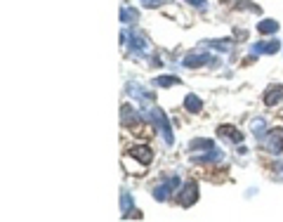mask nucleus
Wrapping results in <instances>:
<instances>
[{"label": "nucleus", "mask_w": 283, "mask_h": 222, "mask_svg": "<svg viewBox=\"0 0 283 222\" xmlns=\"http://www.w3.org/2000/svg\"><path fill=\"white\" fill-rule=\"evenodd\" d=\"M121 43L128 45L132 52H137V55H149L147 36L142 31H137V29H125V31H121Z\"/></svg>", "instance_id": "1"}, {"label": "nucleus", "mask_w": 283, "mask_h": 222, "mask_svg": "<svg viewBox=\"0 0 283 222\" xmlns=\"http://www.w3.org/2000/svg\"><path fill=\"white\" fill-rule=\"evenodd\" d=\"M142 116L147 118V121H151V123L156 125V128L163 132V140H166V144L170 147L173 144V130H170V123H168V118H166V114L158 109V106H151L149 111H144Z\"/></svg>", "instance_id": "2"}, {"label": "nucleus", "mask_w": 283, "mask_h": 222, "mask_svg": "<svg viewBox=\"0 0 283 222\" xmlns=\"http://www.w3.org/2000/svg\"><path fill=\"white\" fill-rule=\"evenodd\" d=\"M262 147L269 151V154L278 156L283 154V128H274V130H267L265 135L260 137Z\"/></svg>", "instance_id": "3"}, {"label": "nucleus", "mask_w": 283, "mask_h": 222, "mask_svg": "<svg viewBox=\"0 0 283 222\" xmlns=\"http://www.w3.org/2000/svg\"><path fill=\"white\" fill-rule=\"evenodd\" d=\"M205 64H210V66H220V59H215L213 55H208L205 50H194V52H189V55L184 57V66L186 69L205 66Z\"/></svg>", "instance_id": "4"}, {"label": "nucleus", "mask_w": 283, "mask_h": 222, "mask_svg": "<svg viewBox=\"0 0 283 222\" xmlns=\"http://www.w3.org/2000/svg\"><path fill=\"white\" fill-rule=\"evenodd\" d=\"M177 198H179V206H182V208H191V206L198 201V185L196 182H186V185L179 189Z\"/></svg>", "instance_id": "5"}, {"label": "nucleus", "mask_w": 283, "mask_h": 222, "mask_svg": "<svg viewBox=\"0 0 283 222\" xmlns=\"http://www.w3.org/2000/svg\"><path fill=\"white\" fill-rule=\"evenodd\" d=\"M278 50H281V40H276V38H271V40H260V43H255L250 48V55H276Z\"/></svg>", "instance_id": "6"}, {"label": "nucleus", "mask_w": 283, "mask_h": 222, "mask_svg": "<svg viewBox=\"0 0 283 222\" xmlns=\"http://www.w3.org/2000/svg\"><path fill=\"white\" fill-rule=\"evenodd\" d=\"M177 187H179V177H170V180H166L163 185L156 187V189H154V198H156V201H166V198L170 196V194H173V191L177 189Z\"/></svg>", "instance_id": "7"}, {"label": "nucleus", "mask_w": 283, "mask_h": 222, "mask_svg": "<svg viewBox=\"0 0 283 222\" xmlns=\"http://www.w3.org/2000/svg\"><path fill=\"white\" fill-rule=\"evenodd\" d=\"M128 159H135V161H139L142 166H149L151 161H154V151L149 147H132V149H128Z\"/></svg>", "instance_id": "8"}, {"label": "nucleus", "mask_w": 283, "mask_h": 222, "mask_svg": "<svg viewBox=\"0 0 283 222\" xmlns=\"http://www.w3.org/2000/svg\"><path fill=\"white\" fill-rule=\"evenodd\" d=\"M210 149H215V142H213V140H205V137H201V140H191L189 142L191 154H196L198 151V156H201V154H208ZM198 156H194V159H198Z\"/></svg>", "instance_id": "9"}, {"label": "nucleus", "mask_w": 283, "mask_h": 222, "mask_svg": "<svg viewBox=\"0 0 283 222\" xmlns=\"http://www.w3.org/2000/svg\"><path fill=\"white\" fill-rule=\"evenodd\" d=\"M217 135H220V137H227L229 142H234V144L243 142V135H241V130H236L234 125H220V128H217Z\"/></svg>", "instance_id": "10"}, {"label": "nucleus", "mask_w": 283, "mask_h": 222, "mask_svg": "<svg viewBox=\"0 0 283 222\" xmlns=\"http://www.w3.org/2000/svg\"><path fill=\"white\" fill-rule=\"evenodd\" d=\"M118 17H121V21L123 24H137V19H139V12H137L135 7H130V5H123L121 7V12H118Z\"/></svg>", "instance_id": "11"}, {"label": "nucleus", "mask_w": 283, "mask_h": 222, "mask_svg": "<svg viewBox=\"0 0 283 222\" xmlns=\"http://www.w3.org/2000/svg\"><path fill=\"white\" fill-rule=\"evenodd\" d=\"M281 99H283V85H271L269 90H267V95H265V104L274 106V104H278Z\"/></svg>", "instance_id": "12"}, {"label": "nucleus", "mask_w": 283, "mask_h": 222, "mask_svg": "<svg viewBox=\"0 0 283 222\" xmlns=\"http://www.w3.org/2000/svg\"><path fill=\"white\" fill-rule=\"evenodd\" d=\"M194 161H201V163H222V161H224V151L215 147V149H210L208 154H201Z\"/></svg>", "instance_id": "13"}, {"label": "nucleus", "mask_w": 283, "mask_h": 222, "mask_svg": "<svg viewBox=\"0 0 283 222\" xmlns=\"http://www.w3.org/2000/svg\"><path fill=\"white\" fill-rule=\"evenodd\" d=\"M137 121H139V114H137L132 106L125 104L123 109H121V123H123V125H135Z\"/></svg>", "instance_id": "14"}, {"label": "nucleus", "mask_w": 283, "mask_h": 222, "mask_svg": "<svg viewBox=\"0 0 283 222\" xmlns=\"http://www.w3.org/2000/svg\"><path fill=\"white\" fill-rule=\"evenodd\" d=\"M128 93L132 95V97H137V99H147V102H154V93H149V90H144V87L135 85V83H130V85H128Z\"/></svg>", "instance_id": "15"}, {"label": "nucleus", "mask_w": 283, "mask_h": 222, "mask_svg": "<svg viewBox=\"0 0 283 222\" xmlns=\"http://www.w3.org/2000/svg\"><path fill=\"white\" fill-rule=\"evenodd\" d=\"M184 109L189 111V114H198V111L203 109V102H201V97H198V95H186Z\"/></svg>", "instance_id": "16"}, {"label": "nucleus", "mask_w": 283, "mask_h": 222, "mask_svg": "<svg viewBox=\"0 0 283 222\" xmlns=\"http://www.w3.org/2000/svg\"><path fill=\"white\" fill-rule=\"evenodd\" d=\"M208 48H213V50H220V52H229L231 50V38H220V40H208Z\"/></svg>", "instance_id": "17"}, {"label": "nucleus", "mask_w": 283, "mask_h": 222, "mask_svg": "<svg viewBox=\"0 0 283 222\" xmlns=\"http://www.w3.org/2000/svg\"><path fill=\"white\" fill-rule=\"evenodd\" d=\"M260 33H265V36H269V33H276L278 31V21H274V19H262L257 26Z\"/></svg>", "instance_id": "18"}, {"label": "nucleus", "mask_w": 283, "mask_h": 222, "mask_svg": "<svg viewBox=\"0 0 283 222\" xmlns=\"http://www.w3.org/2000/svg\"><path fill=\"white\" fill-rule=\"evenodd\" d=\"M177 83H179L177 76H158V78L154 80L156 87H173V85H177Z\"/></svg>", "instance_id": "19"}, {"label": "nucleus", "mask_w": 283, "mask_h": 222, "mask_svg": "<svg viewBox=\"0 0 283 222\" xmlns=\"http://www.w3.org/2000/svg\"><path fill=\"white\" fill-rule=\"evenodd\" d=\"M250 128H252V132H255V137L260 140V137L267 132V121L265 118H255V121L250 123Z\"/></svg>", "instance_id": "20"}, {"label": "nucleus", "mask_w": 283, "mask_h": 222, "mask_svg": "<svg viewBox=\"0 0 283 222\" xmlns=\"http://www.w3.org/2000/svg\"><path fill=\"white\" fill-rule=\"evenodd\" d=\"M132 208H135V204H132V196H130L128 191H125V194H121V210H123V215H125V213H130Z\"/></svg>", "instance_id": "21"}, {"label": "nucleus", "mask_w": 283, "mask_h": 222, "mask_svg": "<svg viewBox=\"0 0 283 222\" xmlns=\"http://www.w3.org/2000/svg\"><path fill=\"white\" fill-rule=\"evenodd\" d=\"M189 5H196L198 10H208V0H186Z\"/></svg>", "instance_id": "22"}, {"label": "nucleus", "mask_w": 283, "mask_h": 222, "mask_svg": "<svg viewBox=\"0 0 283 222\" xmlns=\"http://www.w3.org/2000/svg\"><path fill=\"white\" fill-rule=\"evenodd\" d=\"M274 170H276V180H283V161H276Z\"/></svg>", "instance_id": "23"}, {"label": "nucleus", "mask_w": 283, "mask_h": 222, "mask_svg": "<svg viewBox=\"0 0 283 222\" xmlns=\"http://www.w3.org/2000/svg\"><path fill=\"white\" fill-rule=\"evenodd\" d=\"M144 3V7H158L160 5V0H142Z\"/></svg>", "instance_id": "24"}]
</instances>
